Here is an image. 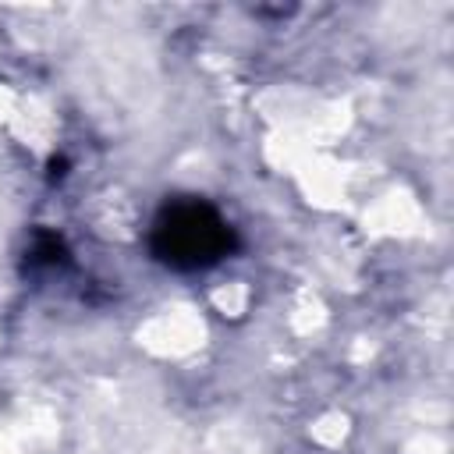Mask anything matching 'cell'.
Wrapping results in <instances>:
<instances>
[{"label": "cell", "mask_w": 454, "mask_h": 454, "mask_svg": "<svg viewBox=\"0 0 454 454\" xmlns=\"http://www.w3.org/2000/svg\"><path fill=\"white\" fill-rule=\"evenodd\" d=\"M64 266H71V248H67L64 234L50 231V227H35L32 241L25 248L21 270L25 273H53V270H64Z\"/></svg>", "instance_id": "2"}, {"label": "cell", "mask_w": 454, "mask_h": 454, "mask_svg": "<svg viewBox=\"0 0 454 454\" xmlns=\"http://www.w3.org/2000/svg\"><path fill=\"white\" fill-rule=\"evenodd\" d=\"M241 245L234 223L202 195H170L149 227V255L174 273H202Z\"/></svg>", "instance_id": "1"}, {"label": "cell", "mask_w": 454, "mask_h": 454, "mask_svg": "<svg viewBox=\"0 0 454 454\" xmlns=\"http://www.w3.org/2000/svg\"><path fill=\"white\" fill-rule=\"evenodd\" d=\"M64 160H50V177H64Z\"/></svg>", "instance_id": "3"}]
</instances>
